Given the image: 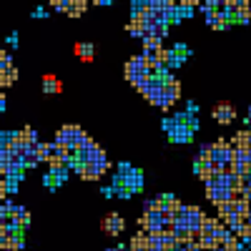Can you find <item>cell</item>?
Listing matches in <instances>:
<instances>
[{"label": "cell", "mask_w": 251, "mask_h": 251, "mask_svg": "<svg viewBox=\"0 0 251 251\" xmlns=\"http://www.w3.org/2000/svg\"><path fill=\"white\" fill-rule=\"evenodd\" d=\"M103 174H106V171H103L98 163H83L80 169H78V176H80L83 181H98Z\"/></svg>", "instance_id": "obj_7"}, {"label": "cell", "mask_w": 251, "mask_h": 251, "mask_svg": "<svg viewBox=\"0 0 251 251\" xmlns=\"http://www.w3.org/2000/svg\"><path fill=\"white\" fill-rule=\"evenodd\" d=\"M88 3L86 0H66V8H63V13H66L68 18H80L83 13H86Z\"/></svg>", "instance_id": "obj_8"}, {"label": "cell", "mask_w": 251, "mask_h": 251, "mask_svg": "<svg viewBox=\"0 0 251 251\" xmlns=\"http://www.w3.org/2000/svg\"><path fill=\"white\" fill-rule=\"evenodd\" d=\"M163 96L169 98V103L174 106V103L181 98V83L176 78H171V75H166L163 78Z\"/></svg>", "instance_id": "obj_6"}, {"label": "cell", "mask_w": 251, "mask_h": 251, "mask_svg": "<svg viewBox=\"0 0 251 251\" xmlns=\"http://www.w3.org/2000/svg\"><path fill=\"white\" fill-rule=\"evenodd\" d=\"M166 33H169L166 23H158V20H151V23H149V35H153V38L163 40V35H166Z\"/></svg>", "instance_id": "obj_14"}, {"label": "cell", "mask_w": 251, "mask_h": 251, "mask_svg": "<svg viewBox=\"0 0 251 251\" xmlns=\"http://www.w3.org/2000/svg\"><path fill=\"white\" fill-rule=\"evenodd\" d=\"M15 80H18V71L15 68H3V71H0V86H3V88L13 86Z\"/></svg>", "instance_id": "obj_12"}, {"label": "cell", "mask_w": 251, "mask_h": 251, "mask_svg": "<svg viewBox=\"0 0 251 251\" xmlns=\"http://www.w3.org/2000/svg\"><path fill=\"white\" fill-rule=\"evenodd\" d=\"M161 46H163V43H161L158 38H153V35H146V38H143V48H146L143 53H146V55H153Z\"/></svg>", "instance_id": "obj_13"}, {"label": "cell", "mask_w": 251, "mask_h": 251, "mask_svg": "<svg viewBox=\"0 0 251 251\" xmlns=\"http://www.w3.org/2000/svg\"><path fill=\"white\" fill-rule=\"evenodd\" d=\"M55 143H66V146H71L73 151H78V149H83V146L88 143V133L83 131L80 126L68 123V126H63V128L55 133Z\"/></svg>", "instance_id": "obj_2"}, {"label": "cell", "mask_w": 251, "mask_h": 251, "mask_svg": "<svg viewBox=\"0 0 251 251\" xmlns=\"http://www.w3.org/2000/svg\"><path fill=\"white\" fill-rule=\"evenodd\" d=\"M214 121H216V123H221V126L234 123V121H236V108H234L228 100L216 103V106H214Z\"/></svg>", "instance_id": "obj_3"}, {"label": "cell", "mask_w": 251, "mask_h": 251, "mask_svg": "<svg viewBox=\"0 0 251 251\" xmlns=\"http://www.w3.org/2000/svg\"><path fill=\"white\" fill-rule=\"evenodd\" d=\"M10 216H13L15 226H18V231H23V228L30 224V211H28V208H23V206H15Z\"/></svg>", "instance_id": "obj_9"}, {"label": "cell", "mask_w": 251, "mask_h": 251, "mask_svg": "<svg viewBox=\"0 0 251 251\" xmlns=\"http://www.w3.org/2000/svg\"><path fill=\"white\" fill-rule=\"evenodd\" d=\"M236 18L244 20V23H249V20H251V3H249V0H241V8H239Z\"/></svg>", "instance_id": "obj_16"}, {"label": "cell", "mask_w": 251, "mask_h": 251, "mask_svg": "<svg viewBox=\"0 0 251 251\" xmlns=\"http://www.w3.org/2000/svg\"><path fill=\"white\" fill-rule=\"evenodd\" d=\"M203 221H206V214L201 211L199 206H186V219H183V224L191 228V231H199V228L203 226Z\"/></svg>", "instance_id": "obj_5"}, {"label": "cell", "mask_w": 251, "mask_h": 251, "mask_svg": "<svg viewBox=\"0 0 251 251\" xmlns=\"http://www.w3.org/2000/svg\"><path fill=\"white\" fill-rule=\"evenodd\" d=\"M73 50H75V55H78L83 63H91V60H93V46H91V43H75Z\"/></svg>", "instance_id": "obj_11"}, {"label": "cell", "mask_w": 251, "mask_h": 251, "mask_svg": "<svg viewBox=\"0 0 251 251\" xmlns=\"http://www.w3.org/2000/svg\"><path fill=\"white\" fill-rule=\"evenodd\" d=\"M100 228L106 231L108 236H118L123 228H126V221H123V216L121 214H116V211H111V214H106V219L100 221Z\"/></svg>", "instance_id": "obj_4"}, {"label": "cell", "mask_w": 251, "mask_h": 251, "mask_svg": "<svg viewBox=\"0 0 251 251\" xmlns=\"http://www.w3.org/2000/svg\"><path fill=\"white\" fill-rule=\"evenodd\" d=\"M43 91H46V93H60V91H63L60 78L53 75V73H46V75H43Z\"/></svg>", "instance_id": "obj_10"}, {"label": "cell", "mask_w": 251, "mask_h": 251, "mask_svg": "<svg viewBox=\"0 0 251 251\" xmlns=\"http://www.w3.org/2000/svg\"><path fill=\"white\" fill-rule=\"evenodd\" d=\"M123 75H126V80H128L136 91H141L146 83H149V78H153V75H149V71H146V66H143V53L126 60Z\"/></svg>", "instance_id": "obj_1"}, {"label": "cell", "mask_w": 251, "mask_h": 251, "mask_svg": "<svg viewBox=\"0 0 251 251\" xmlns=\"http://www.w3.org/2000/svg\"><path fill=\"white\" fill-rule=\"evenodd\" d=\"M0 244H3V251H20V239L15 234L13 236H3Z\"/></svg>", "instance_id": "obj_15"}]
</instances>
